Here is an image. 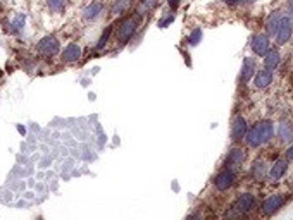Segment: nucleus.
I'll return each mask as SVG.
<instances>
[{
    "label": "nucleus",
    "instance_id": "20",
    "mask_svg": "<svg viewBox=\"0 0 293 220\" xmlns=\"http://www.w3.org/2000/svg\"><path fill=\"white\" fill-rule=\"evenodd\" d=\"M129 3H131V0H114V3H112V7H111V14L112 16H117V14L126 12Z\"/></svg>",
    "mask_w": 293,
    "mask_h": 220
},
{
    "label": "nucleus",
    "instance_id": "22",
    "mask_svg": "<svg viewBox=\"0 0 293 220\" xmlns=\"http://www.w3.org/2000/svg\"><path fill=\"white\" fill-rule=\"evenodd\" d=\"M24 21H26V17H24V14H17V16L14 17V21H12V28H14V31H21V30H23Z\"/></svg>",
    "mask_w": 293,
    "mask_h": 220
},
{
    "label": "nucleus",
    "instance_id": "19",
    "mask_svg": "<svg viewBox=\"0 0 293 220\" xmlns=\"http://www.w3.org/2000/svg\"><path fill=\"white\" fill-rule=\"evenodd\" d=\"M278 136H280V139L283 143L292 141V138H293V128H292L290 122H283V124L280 126V129H278Z\"/></svg>",
    "mask_w": 293,
    "mask_h": 220
},
{
    "label": "nucleus",
    "instance_id": "17",
    "mask_svg": "<svg viewBox=\"0 0 293 220\" xmlns=\"http://www.w3.org/2000/svg\"><path fill=\"white\" fill-rule=\"evenodd\" d=\"M280 52H276V50H267V53L264 55V66H266V69L269 71H274L278 66H280Z\"/></svg>",
    "mask_w": 293,
    "mask_h": 220
},
{
    "label": "nucleus",
    "instance_id": "6",
    "mask_svg": "<svg viewBox=\"0 0 293 220\" xmlns=\"http://www.w3.org/2000/svg\"><path fill=\"white\" fill-rule=\"evenodd\" d=\"M38 52L42 53L43 57H54L59 53V42H57L56 37H45L42 42L38 43Z\"/></svg>",
    "mask_w": 293,
    "mask_h": 220
},
{
    "label": "nucleus",
    "instance_id": "10",
    "mask_svg": "<svg viewBox=\"0 0 293 220\" xmlns=\"http://www.w3.org/2000/svg\"><path fill=\"white\" fill-rule=\"evenodd\" d=\"M281 17H283V14H281L280 10H274V12H271L269 16H267V19H266V35L267 37H276L278 28H280V23H281Z\"/></svg>",
    "mask_w": 293,
    "mask_h": 220
},
{
    "label": "nucleus",
    "instance_id": "5",
    "mask_svg": "<svg viewBox=\"0 0 293 220\" xmlns=\"http://www.w3.org/2000/svg\"><path fill=\"white\" fill-rule=\"evenodd\" d=\"M234 179H236L234 171H233V169H230V167H226V169H223V171H221L218 176H216L214 186L218 187L219 191H226V189H230V187L234 184Z\"/></svg>",
    "mask_w": 293,
    "mask_h": 220
},
{
    "label": "nucleus",
    "instance_id": "13",
    "mask_svg": "<svg viewBox=\"0 0 293 220\" xmlns=\"http://www.w3.org/2000/svg\"><path fill=\"white\" fill-rule=\"evenodd\" d=\"M287 169H288V160H285V158L278 160L276 164L271 167L269 179H271V181H278V179H281L285 176V172H287Z\"/></svg>",
    "mask_w": 293,
    "mask_h": 220
},
{
    "label": "nucleus",
    "instance_id": "11",
    "mask_svg": "<svg viewBox=\"0 0 293 220\" xmlns=\"http://www.w3.org/2000/svg\"><path fill=\"white\" fill-rule=\"evenodd\" d=\"M245 158H247V153H245L241 148H233V150L230 151V155L226 157V167H230V169L240 167L245 162Z\"/></svg>",
    "mask_w": 293,
    "mask_h": 220
},
{
    "label": "nucleus",
    "instance_id": "28",
    "mask_svg": "<svg viewBox=\"0 0 293 220\" xmlns=\"http://www.w3.org/2000/svg\"><path fill=\"white\" fill-rule=\"evenodd\" d=\"M230 5H236V3H247V2H254V0H224Z\"/></svg>",
    "mask_w": 293,
    "mask_h": 220
},
{
    "label": "nucleus",
    "instance_id": "24",
    "mask_svg": "<svg viewBox=\"0 0 293 220\" xmlns=\"http://www.w3.org/2000/svg\"><path fill=\"white\" fill-rule=\"evenodd\" d=\"M47 3H49V7L54 10V12H59V10L64 9L66 0H47Z\"/></svg>",
    "mask_w": 293,
    "mask_h": 220
},
{
    "label": "nucleus",
    "instance_id": "23",
    "mask_svg": "<svg viewBox=\"0 0 293 220\" xmlns=\"http://www.w3.org/2000/svg\"><path fill=\"white\" fill-rule=\"evenodd\" d=\"M111 33H112V28H107V30L104 31V35H102V37H100L99 43H97V48H99V50H102L104 46L107 45V42H109V37H111Z\"/></svg>",
    "mask_w": 293,
    "mask_h": 220
},
{
    "label": "nucleus",
    "instance_id": "8",
    "mask_svg": "<svg viewBox=\"0 0 293 220\" xmlns=\"http://www.w3.org/2000/svg\"><path fill=\"white\" fill-rule=\"evenodd\" d=\"M252 52L255 53V55H266L267 50H269V37L264 33H257L252 37Z\"/></svg>",
    "mask_w": 293,
    "mask_h": 220
},
{
    "label": "nucleus",
    "instance_id": "7",
    "mask_svg": "<svg viewBox=\"0 0 293 220\" xmlns=\"http://www.w3.org/2000/svg\"><path fill=\"white\" fill-rule=\"evenodd\" d=\"M283 203H285V198L281 196V194H273V196H269L262 203V214L266 215V217H271V215H274L281 207H283Z\"/></svg>",
    "mask_w": 293,
    "mask_h": 220
},
{
    "label": "nucleus",
    "instance_id": "29",
    "mask_svg": "<svg viewBox=\"0 0 293 220\" xmlns=\"http://www.w3.org/2000/svg\"><path fill=\"white\" fill-rule=\"evenodd\" d=\"M168 3H169L171 7H176V5L179 3V0H168Z\"/></svg>",
    "mask_w": 293,
    "mask_h": 220
},
{
    "label": "nucleus",
    "instance_id": "9",
    "mask_svg": "<svg viewBox=\"0 0 293 220\" xmlns=\"http://www.w3.org/2000/svg\"><path fill=\"white\" fill-rule=\"evenodd\" d=\"M247 121H245L241 115H238L236 119L233 121V124H231V139H233L234 143L241 141V139L245 138V134H247Z\"/></svg>",
    "mask_w": 293,
    "mask_h": 220
},
{
    "label": "nucleus",
    "instance_id": "31",
    "mask_svg": "<svg viewBox=\"0 0 293 220\" xmlns=\"http://www.w3.org/2000/svg\"><path fill=\"white\" fill-rule=\"evenodd\" d=\"M292 182H293V177H292Z\"/></svg>",
    "mask_w": 293,
    "mask_h": 220
},
{
    "label": "nucleus",
    "instance_id": "30",
    "mask_svg": "<svg viewBox=\"0 0 293 220\" xmlns=\"http://www.w3.org/2000/svg\"><path fill=\"white\" fill-rule=\"evenodd\" d=\"M287 157H288V158H293V146H290V150H288Z\"/></svg>",
    "mask_w": 293,
    "mask_h": 220
},
{
    "label": "nucleus",
    "instance_id": "12",
    "mask_svg": "<svg viewBox=\"0 0 293 220\" xmlns=\"http://www.w3.org/2000/svg\"><path fill=\"white\" fill-rule=\"evenodd\" d=\"M271 83H273V71L262 69V71H259V73L254 74V85H255V88L264 89V88H267Z\"/></svg>",
    "mask_w": 293,
    "mask_h": 220
},
{
    "label": "nucleus",
    "instance_id": "25",
    "mask_svg": "<svg viewBox=\"0 0 293 220\" xmlns=\"http://www.w3.org/2000/svg\"><path fill=\"white\" fill-rule=\"evenodd\" d=\"M200 40H202V30H198V28H197V30L191 31V35L188 37V42H190V45H197Z\"/></svg>",
    "mask_w": 293,
    "mask_h": 220
},
{
    "label": "nucleus",
    "instance_id": "27",
    "mask_svg": "<svg viewBox=\"0 0 293 220\" xmlns=\"http://www.w3.org/2000/svg\"><path fill=\"white\" fill-rule=\"evenodd\" d=\"M287 14L288 17L293 21V0H288V5H287Z\"/></svg>",
    "mask_w": 293,
    "mask_h": 220
},
{
    "label": "nucleus",
    "instance_id": "26",
    "mask_svg": "<svg viewBox=\"0 0 293 220\" xmlns=\"http://www.w3.org/2000/svg\"><path fill=\"white\" fill-rule=\"evenodd\" d=\"M171 21H175V14H171V16L164 17V19H162L161 23H159V26H161V28H166V26H168L169 23H171Z\"/></svg>",
    "mask_w": 293,
    "mask_h": 220
},
{
    "label": "nucleus",
    "instance_id": "1",
    "mask_svg": "<svg viewBox=\"0 0 293 220\" xmlns=\"http://www.w3.org/2000/svg\"><path fill=\"white\" fill-rule=\"evenodd\" d=\"M274 134V126L271 121H262V122H257L254 128L250 131H247L245 134V139H247L248 146L252 148H259L262 145H266Z\"/></svg>",
    "mask_w": 293,
    "mask_h": 220
},
{
    "label": "nucleus",
    "instance_id": "15",
    "mask_svg": "<svg viewBox=\"0 0 293 220\" xmlns=\"http://www.w3.org/2000/svg\"><path fill=\"white\" fill-rule=\"evenodd\" d=\"M254 74H255V60L247 57V59H243V66H241V81L243 83L250 81L254 78Z\"/></svg>",
    "mask_w": 293,
    "mask_h": 220
},
{
    "label": "nucleus",
    "instance_id": "21",
    "mask_svg": "<svg viewBox=\"0 0 293 220\" xmlns=\"http://www.w3.org/2000/svg\"><path fill=\"white\" fill-rule=\"evenodd\" d=\"M159 0H140V12H148V10H152L155 5H157ZM138 12V14H140Z\"/></svg>",
    "mask_w": 293,
    "mask_h": 220
},
{
    "label": "nucleus",
    "instance_id": "16",
    "mask_svg": "<svg viewBox=\"0 0 293 220\" xmlns=\"http://www.w3.org/2000/svg\"><path fill=\"white\" fill-rule=\"evenodd\" d=\"M79 57H81V48H79L78 45H74V43L67 45L66 48H64V52H62V60H64V62H76Z\"/></svg>",
    "mask_w": 293,
    "mask_h": 220
},
{
    "label": "nucleus",
    "instance_id": "2",
    "mask_svg": "<svg viewBox=\"0 0 293 220\" xmlns=\"http://www.w3.org/2000/svg\"><path fill=\"white\" fill-rule=\"evenodd\" d=\"M140 17H142L140 14H138V16H135V17H126V19L122 21L121 24H119L117 33H116L119 45H126V43H128L129 40L133 38V35L136 33V28H138Z\"/></svg>",
    "mask_w": 293,
    "mask_h": 220
},
{
    "label": "nucleus",
    "instance_id": "4",
    "mask_svg": "<svg viewBox=\"0 0 293 220\" xmlns=\"http://www.w3.org/2000/svg\"><path fill=\"white\" fill-rule=\"evenodd\" d=\"M293 33V21L288 16L281 17V23L280 28H278V33H276V43L278 45H285V43L290 42Z\"/></svg>",
    "mask_w": 293,
    "mask_h": 220
},
{
    "label": "nucleus",
    "instance_id": "14",
    "mask_svg": "<svg viewBox=\"0 0 293 220\" xmlns=\"http://www.w3.org/2000/svg\"><path fill=\"white\" fill-rule=\"evenodd\" d=\"M250 176H252V179H254V181H262V179L267 176L266 162H264V160H255L254 164H252Z\"/></svg>",
    "mask_w": 293,
    "mask_h": 220
},
{
    "label": "nucleus",
    "instance_id": "3",
    "mask_svg": "<svg viewBox=\"0 0 293 220\" xmlns=\"http://www.w3.org/2000/svg\"><path fill=\"white\" fill-rule=\"evenodd\" d=\"M254 208H255V196L250 193H243L236 200L233 210H234V214H238V215H247L248 212H252Z\"/></svg>",
    "mask_w": 293,
    "mask_h": 220
},
{
    "label": "nucleus",
    "instance_id": "18",
    "mask_svg": "<svg viewBox=\"0 0 293 220\" xmlns=\"http://www.w3.org/2000/svg\"><path fill=\"white\" fill-rule=\"evenodd\" d=\"M104 5L100 2H93L92 5H88L85 9V12H83V17H85L86 21H92L95 19V17H99V14L102 12Z\"/></svg>",
    "mask_w": 293,
    "mask_h": 220
}]
</instances>
